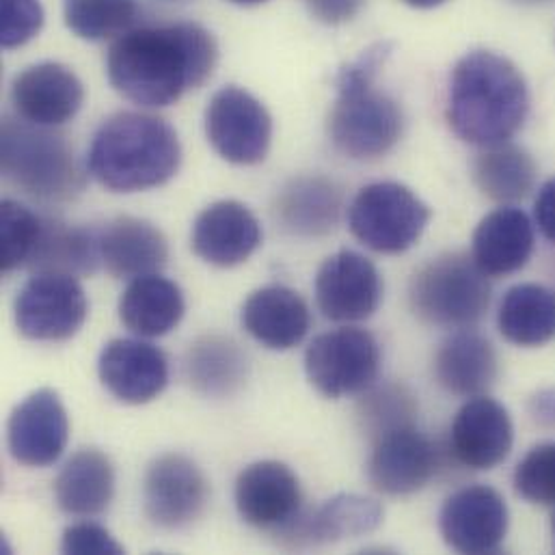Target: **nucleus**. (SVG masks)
<instances>
[{"label": "nucleus", "mask_w": 555, "mask_h": 555, "mask_svg": "<svg viewBox=\"0 0 555 555\" xmlns=\"http://www.w3.org/2000/svg\"><path fill=\"white\" fill-rule=\"evenodd\" d=\"M219 46L197 22L130 28L106 54V76L126 100L165 108L199 89L215 72Z\"/></svg>", "instance_id": "obj_1"}, {"label": "nucleus", "mask_w": 555, "mask_h": 555, "mask_svg": "<svg viewBox=\"0 0 555 555\" xmlns=\"http://www.w3.org/2000/svg\"><path fill=\"white\" fill-rule=\"evenodd\" d=\"M530 89L519 67L491 50H472L459 59L448 89L452 132L478 147L508 143L526 124Z\"/></svg>", "instance_id": "obj_2"}, {"label": "nucleus", "mask_w": 555, "mask_h": 555, "mask_svg": "<svg viewBox=\"0 0 555 555\" xmlns=\"http://www.w3.org/2000/svg\"><path fill=\"white\" fill-rule=\"evenodd\" d=\"M182 165L176 128L163 117L137 111L117 113L95 130L87 167L113 193H139L167 184Z\"/></svg>", "instance_id": "obj_3"}, {"label": "nucleus", "mask_w": 555, "mask_h": 555, "mask_svg": "<svg viewBox=\"0 0 555 555\" xmlns=\"http://www.w3.org/2000/svg\"><path fill=\"white\" fill-rule=\"evenodd\" d=\"M0 163L9 184L41 202H69L85 189L82 169L65 137L22 117L2 121Z\"/></svg>", "instance_id": "obj_4"}, {"label": "nucleus", "mask_w": 555, "mask_h": 555, "mask_svg": "<svg viewBox=\"0 0 555 555\" xmlns=\"http://www.w3.org/2000/svg\"><path fill=\"white\" fill-rule=\"evenodd\" d=\"M409 302L422 322L461 331L482 320L491 302V285L474 258L446 254L411 279Z\"/></svg>", "instance_id": "obj_5"}, {"label": "nucleus", "mask_w": 555, "mask_h": 555, "mask_svg": "<svg viewBox=\"0 0 555 555\" xmlns=\"http://www.w3.org/2000/svg\"><path fill=\"white\" fill-rule=\"evenodd\" d=\"M430 217V208L409 186L374 182L354 195L348 208V228L367 249L398 256L415 247Z\"/></svg>", "instance_id": "obj_6"}, {"label": "nucleus", "mask_w": 555, "mask_h": 555, "mask_svg": "<svg viewBox=\"0 0 555 555\" xmlns=\"http://www.w3.org/2000/svg\"><path fill=\"white\" fill-rule=\"evenodd\" d=\"M404 130L398 102L374 85L337 91L328 115V139L352 160H374L389 154Z\"/></svg>", "instance_id": "obj_7"}, {"label": "nucleus", "mask_w": 555, "mask_h": 555, "mask_svg": "<svg viewBox=\"0 0 555 555\" xmlns=\"http://www.w3.org/2000/svg\"><path fill=\"white\" fill-rule=\"evenodd\" d=\"M380 365L376 337L357 326H341L318 335L305 352L309 383L326 398L363 393L374 385Z\"/></svg>", "instance_id": "obj_8"}, {"label": "nucleus", "mask_w": 555, "mask_h": 555, "mask_svg": "<svg viewBox=\"0 0 555 555\" xmlns=\"http://www.w3.org/2000/svg\"><path fill=\"white\" fill-rule=\"evenodd\" d=\"M204 124L215 152L232 165H258L271 150V113L256 95L236 85L212 95Z\"/></svg>", "instance_id": "obj_9"}, {"label": "nucleus", "mask_w": 555, "mask_h": 555, "mask_svg": "<svg viewBox=\"0 0 555 555\" xmlns=\"http://www.w3.org/2000/svg\"><path fill=\"white\" fill-rule=\"evenodd\" d=\"M15 326L33 341H65L74 337L89 313V300L72 275L35 273L15 298Z\"/></svg>", "instance_id": "obj_10"}, {"label": "nucleus", "mask_w": 555, "mask_h": 555, "mask_svg": "<svg viewBox=\"0 0 555 555\" xmlns=\"http://www.w3.org/2000/svg\"><path fill=\"white\" fill-rule=\"evenodd\" d=\"M208 500V480L189 456L169 452L150 463L143 478V508L156 528H189L206 513Z\"/></svg>", "instance_id": "obj_11"}, {"label": "nucleus", "mask_w": 555, "mask_h": 555, "mask_svg": "<svg viewBox=\"0 0 555 555\" xmlns=\"http://www.w3.org/2000/svg\"><path fill=\"white\" fill-rule=\"evenodd\" d=\"M506 500L491 487L472 485L450 495L439 513L446 545L459 554H495L508 537Z\"/></svg>", "instance_id": "obj_12"}, {"label": "nucleus", "mask_w": 555, "mask_h": 555, "mask_svg": "<svg viewBox=\"0 0 555 555\" xmlns=\"http://www.w3.org/2000/svg\"><path fill=\"white\" fill-rule=\"evenodd\" d=\"M313 292L315 305L326 320L361 322L380 307L383 279L365 256L341 249L322 262Z\"/></svg>", "instance_id": "obj_13"}, {"label": "nucleus", "mask_w": 555, "mask_h": 555, "mask_svg": "<svg viewBox=\"0 0 555 555\" xmlns=\"http://www.w3.org/2000/svg\"><path fill=\"white\" fill-rule=\"evenodd\" d=\"M67 411L52 389H37L24 398L7 422V448L24 467H50L67 448Z\"/></svg>", "instance_id": "obj_14"}, {"label": "nucleus", "mask_w": 555, "mask_h": 555, "mask_svg": "<svg viewBox=\"0 0 555 555\" xmlns=\"http://www.w3.org/2000/svg\"><path fill=\"white\" fill-rule=\"evenodd\" d=\"M234 500L245 524L278 534L302 513L300 482L287 465L278 461H260L243 469Z\"/></svg>", "instance_id": "obj_15"}, {"label": "nucleus", "mask_w": 555, "mask_h": 555, "mask_svg": "<svg viewBox=\"0 0 555 555\" xmlns=\"http://www.w3.org/2000/svg\"><path fill=\"white\" fill-rule=\"evenodd\" d=\"M515 443V426L504 404L489 396H474L456 413L450 428V450L467 469L500 467Z\"/></svg>", "instance_id": "obj_16"}, {"label": "nucleus", "mask_w": 555, "mask_h": 555, "mask_svg": "<svg viewBox=\"0 0 555 555\" xmlns=\"http://www.w3.org/2000/svg\"><path fill=\"white\" fill-rule=\"evenodd\" d=\"M372 446L367 480L383 495H413L439 472L437 446L415 426L396 430Z\"/></svg>", "instance_id": "obj_17"}, {"label": "nucleus", "mask_w": 555, "mask_h": 555, "mask_svg": "<svg viewBox=\"0 0 555 555\" xmlns=\"http://www.w3.org/2000/svg\"><path fill=\"white\" fill-rule=\"evenodd\" d=\"M85 102L80 78L63 63L46 61L13 78L11 104L24 121L56 128L72 121Z\"/></svg>", "instance_id": "obj_18"}, {"label": "nucleus", "mask_w": 555, "mask_h": 555, "mask_svg": "<svg viewBox=\"0 0 555 555\" xmlns=\"http://www.w3.org/2000/svg\"><path fill=\"white\" fill-rule=\"evenodd\" d=\"M98 374L106 391L119 402L145 404L169 385V361L158 346L121 337L102 348Z\"/></svg>", "instance_id": "obj_19"}, {"label": "nucleus", "mask_w": 555, "mask_h": 555, "mask_svg": "<svg viewBox=\"0 0 555 555\" xmlns=\"http://www.w3.org/2000/svg\"><path fill=\"white\" fill-rule=\"evenodd\" d=\"M191 245L204 262L232 269L247 262L262 245L258 217L236 199L210 204L193 223Z\"/></svg>", "instance_id": "obj_20"}, {"label": "nucleus", "mask_w": 555, "mask_h": 555, "mask_svg": "<svg viewBox=\"0 0 555 555\" xmlns=\"http://www.w3.org/2000/svg\"><path fill=\"white\" fill-rule=\"evenodd\" d=\"M380 524L383 506L376 500L341 493L311 513H300L294 524L279 532V537L285 547L305 550L365 537Z\"/></svg>", "instance_id": "obj_21"}, {"label": "nucleus", "mask_w": 555, "mask_h": 555, "mask_svg": "<svg viewBox=\"0 0 555 555\" xmlns=\"http://www.w3.org/2000/svg\"><path fill=\"white\" fill-rule=\"evenodd\" d=\"M341 208L344 193L335 180L324 176H298L281 186L273 215L285 234L309 241L335 232Z\"/></svg>", "instance_id": "obj_22"}, {"label": "nucleus", "mask_w": 555, "mask_h": 555, "mask_svg": "<svg viewBox=\"0 0 555 555\" xmlns=\"http://www.w3.org/2000/svg\"><path fill=\"white\" fill-rule=\"evenodd\" d=\"M532 219L517 206L489 212L474 232L472 258L487 278L519 273L532 260L537 232Z\"/></svg>", "instance_id": "obj_23"}, {"label": "nucleus", "mask_w": 555, "mask_h": 555, "mask_svg": "<svg viewBox=\"0 0 555 555\" xmlns=\"http://www.w3.org/2000/svg\"><path fill=\"white\" fill-rule=\"evenodd\" d=\"M241 320L247 333L271 350H289L298 346L311 326V313L305 298L285 285L256 289L245 300Z\"/></svg>", "instance_id": "obj_24"}, {"label": "nucleus", "mask_w": 555, "mask_h": 555, "mask_svg": "<svg viewBox=\"0 0 555 555\" xmlns=\"http://www.w3.org/2000/svg\"><path fill=\"white\" fill-rule=\"evenodd\" d=\"M102 267L117 279L152 275L169 260L165 234L150 221L119 217L100 232Z\"/></svg>", "instance_id": "obj_25"}, {"label": "nucleus", "mask_w": 555, "mask_h": 555, "mask_svg": "<svg viewBox=\"0 0 555 555\" xmlns=\"http://www.w3.org/2000/svg\"><path fill=\"white\" fill-rule=\"evenodd\" d=\"M498 354L493 344L461 328L450 335L435 354V378L452 396H482L498 380Z\"/></svg>", "instance_id": "obj_26"}, {"label": "nucleus", "mask_w": 555, "mask_h": 555, "mask_svg": "<svg viewBox=\"0 0 555 555\" xmlns=\"http://www.w3.org/2000/svg\"><path fill=\"white\" fill-rule=\"evenodd\" d=\"M115 495V469L106 454L87 448L76 452L54 480V500L69 517H98Z\"/></svg>", "instance_id": "obj_27"}, {"label": "nucleus", "mask_w": 555, "mask_h": 555, "mask_svg": "<svg viewBox=\"0 0 555 555\" xmlns=\"http://www.w3.org/2000/svg\"><path fill=\"white\" fill-rule=\"evenodd\" d=\"M186 313L180 285L158 273L132 279L119 298V318L141 337H163L171 333Z\"/></svg>", "instance_id": "obj_28"}, {"label": "nucleus", "mask_w": 555, "mask_h": 555, "mask_svg": "<svg viewBox=\"0 0 555 555\" xmlns=\"http://www.w3.org/2000/svg\"><path fill=\"white\" fill-rule=\"evenodd\" d=\"M102 264L100 232L74 228L59 219H43L37 245L30 254L28 269L33 273L59 275H93Z\"/></svg>", "instance_id": "obj_29"}, {"label": "nucleus", "mask_w": 555, "mask_h": 555, "mask_svg": "<svg viewBox=\"0 0 555 555\" xmlns=\"http://www.w3.org/2000/svg\"><path fill=\"white\" fill-rule=\"evenodd\" d=\"M184 372L197 393L230 398L249 378V357L232 337L204 335L191 344Z\"/></svg>", "instance_id": "obj_30"}, {"label": "nucleus", "mask_w": 555, "mask_h": 555, "mask_svg": "<svg viewBox=\"0 0 555 555\" xmlns=\"http://www.w3.org/2000/svg\"><path fill=\"white\" fill-rule=\"evenodd\" d=\"M498 326L506 341L539 348L555 337V292L541 283L513 285L498 311Z\"/></svg>", "instance_id": "obj_31"}, {"label": "nucleus", "mask_w": 555, "mask_h": 555, "mask_svg": "<svg viewBox=\"0 0 555 555\" xmlns=\"http://www.w3.org/2000/svg\"><path fill=\"white\" fill-rule=\"evenodd\" d=\"M472 171L480 193L504 206L528 197L534 191L539 176L530 152L511 141L482 147Z\"/></svg>", "instance_id": "obj_32"}, {"label": "nucleus", "mask_w": 555, "mask_h": 555, "mask_svg": "<svg viewBox=\"0 0 555 555\" xmlns=\"http://www.w3.org/2000/svg\"><path fill=\"white\" fill-rule=\"evenodd\" d=\"M357 420L363 435L376 443L396 430L415 426L417 400L402 383H385L376 387L372 385L359 400Z\"/></svg>", "instance_id": "obj_33"}, {"label": "nucleus", "mask_w": 555, "mask_h": 555, "mask_svg": "<svg viewBox=\"0 0 555 555\" xmlns=\"http://www.w3.org/2000/svg\"><path fill=\"white\" fill-rule=\"evenodd\" d=\"M67 28L87 41L117 39L139 17L137 0H63Z\"/></svg>", "instance_id": "obj_34"}, {"label": "nucleus", "mask_w": 555, "mask_h": 555, "mask_svg": "<svg viewBox=\"0 0 555 555\" xmlns=\"http://www.w3.org/2000/svg\"><path fill=\"white\" fill-rule=\"evenodd\" d=\"M41 230V217L26 206L4 199L0 206V232H2V271L11 273L26 267L37 245Z\"/></svg>", "instance_id": "obj_35"}, {"label": "nucleus", "mask_w": 555, "mask_h": 555, "mask_svg": "<svg viewBox=\"0 0 555 555\" xmlns=\"http://www.w3.org/2000/svg\"><path fill=\"white\" fill-rule=\"evenodd\" d=\"M515 491L530 504L555 506V441L534 446L519 461Z\"/></svg>", "instance_id": "obj_36"}, {"label": "nucleus", "mask_w": 555, "mask_h": 555, "mask_svg": "<svg viewBox=\"0 0 555 555\" xmlns=\"http://www.w3.org/2000/svg\"><path fill=\"white\" fill-rule=\"evenodd\" d=\"M43 26L39 0H0V43L4 50L28 43Z\"/></svg>", "instance_id": "obj_37"}, {"label": "nucleus", "mask_w": 555, "mask_h": 555, "mask_svg": "<svg viewBox=\"0 0 555 555\" xmlns=\"http://www.w3.org/2000/svg\"><path fill=\"white\" fill-rule=\"evenodd\" d=\"M389 54H391L389 41H378V43L370 46L367 50H363L352 63H348L346 67L339 69L337 80H335L337 91L361 89V87L374 85V78L383 69Z\"/></svg>", "instance_id": "obj_38"}, {"label": "nucleus", "mask_w": 555, "mask_h": 555, "mask_svg": "<svg viewBox=\"0 0 555 555\" xmlns=\"http://www.w3.org/2000/svg\"><path fill=\"white\" fill-rule=\"evenodd\" d=\"M63 554H124V547L111 537V532L98 524H74L63 532Z\"/></svg>", "instance_id": "obj_39"}, {"label": "nucleus", "mask_w": 555, "mask_h": 555, "mask_svg": "<svg viewBox=\"0 0 555 555\" xmlns=\"http://www.w3.org/2000/svg\"><path fill=\"white\" fill-rule=\"evenodd\" d=\"M309 13L328 26L350 22L365 4V0H305Z\"/></svg>", "instance_id": "obj_40"}, {"label": "nucleus", "mask_w": 555, "mask_h": 555, "mask_svg": "<svg viewBox=\"0 0 555 555\" xmlns=\"http://www.w3.org/2000/svg\"><path fill=\"white\" fill-rule=\"evenodd\" d=\"M534 225L550 243H555V178L545 182L537 195Z\"/></svg>", "instance_id": "obj_41"}, {"label": "nucleus", "mask_w": 555, "mask_h": 555, "mask_svg": "<svg viewBox=\"0 0 555 555\" xmlns=\"http://www.w3.org/2000/svg\"><path fill=\"white\" fill-rule=\"evenodd\" d=\"M528 413L534 424L543 428H555V389L547 387L537 391L528 402Z\"/></svg>", "instance_id": "obj_42"}, {"label": "nucleus", "mask_w": 555, "mask_h": 555, "mask_svg": "<svg viewBox=\"0 0 555 555\" xmlns=\"http://www.w3.org/2000/svg\"><path fill=\"white\" fill-rule=\"evenodd\" d=\"M404 2L415 7V9H435V7H439V4H443L448 0H404Z\"/></svg>", "instance_id": "obj_43"}, {"label": "nucleus", "mask_w": 555, "mask_h": 555, "mask_svg": "<svg viewBox=\"0 0 555 555\" xmlns=\"http://www.w3.org/2000/svg\"><path fill=\"white\" fill-rule=\"evenodd\" d=\"M230 2L241 4V7H256V4H262V2H267V0H230Z\"/></svg>", "instance_id": "obj_44"}, {"label": "nucleus", "mask_w": 555, "mask_h": 555, "mask_svg": "<svg viewBox=\"0 0 555 555\" xmlns=\"http://www.w3.org/2000/svg\"><path fill=\"white\" fill-rule=\"evenodd\" d=\"M517 4H528V7H534V4H545V2H552V0H513Z\"/></svg>", "instance_id": "obj_45"}, {"label": "nucleus", "mask_w": 555, "mask_h": 555, "mask_svg": "<svg viewBox=\"0 0 555 555\" xmlns=\"http://www.w3.org/2000/svg\"><path fill=\"white\" fill-rule=\"evenodd\" d=\"M552 534H554V547H555V515H554V519H552Z\"/></svg>", "instance_id": "obj_46"}, {"label": "nucleus", "mask_w": 555, "mask_h": 555, "mask_svg": "<svg viewBox=\"0 0 555 555\" xmlns=\"http://www.w3.org/2000/svg\"><path fill=\"white\" fill-rule=\"evenodd\" d=\"M167 2H178V0H167Z\"/></svg>", "instance_id": "obj_47"}]
</instances>
